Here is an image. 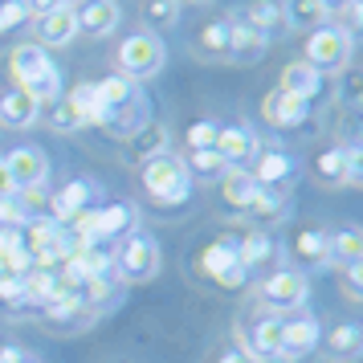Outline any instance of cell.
Returning a JSON list of instances; mask_svg holds the SVG:
<instances>
[{
    "label": "cell",
    "instance_id": "1",
    "mask_svg": "<svg viewBox=\"0 0 363 363\" xmlns=\"http://www.w3.org/2000/svg\"><path fill=\"white\" fill-rule=\"evenodd\" d=\"M143 188H147V196L155 204L176 208V204H184V200L192 196V176H188L184 160H176L172 151H164V155L143 160Z\"/></svg>",
    "mask_w": 363,
    "mask_h": 363
},
{
    "label": "cell",
    "instance_id": "2",
    "mask_svg": "<svg viewBox=\"0 0 363 363\" xmlns=\"http://www.w3.org/2000/svg\"><path fill=\"white\" fill-rule=\"evenodd\" d=\"M164 62H167V50H164V41H160V33H131L123 45H118V53H115L118 74H123V78H131V82L160 74Z\"/></svg>",
    "mask_w": 363,
    "mask_h": 363
},
{
    "label": "cell",
    "instance_id": "3",
    "mask_svg": "<svg viewBox=\"0 0 363 363\" xmlns=\"http://www.w3.org/2000/svg\"><path fill=\"white\" fill-rule=\"evenodd\" d=\"M115 265L123 281H151L164 265V253H160V241L147 237V233H127L123 245L115 253Z\"/></svg>",
    "mask_w": 363,
    "mask_h": 363
},
{
    "label": "cell",
    "instance_id": "4",
    "mask_svg": "<svg viewBox=\"0 0 363 363\" xmlns=\"http://www.w3.org/2000/svg\"><path fill=\"white\" fill-rule=\"evenodd\" d=\"M351 50H355L351 33H343L339 25H323L306 37V66H314L318 74H339L351 66Z\"/></svg>",
    "mask_w": 363,
    "mask_h": 363
},
{
    "label": "cell",
    "instance_id": "5",
    "mask_svg": "<svg viewBox=\"0 0 363 363\" xmlns=\"http://www.w3.org/2000/svg\"><path fill=\"white\" fill-rule=\"evenodd\" d=\"M257 298H262L269 311H302L306 298H311V281L302 269H278L257 286Z\"/></svg>",
    "mask_w": 363,
    "mask_h": 363
},
{
    "label": "cell",
    "instance_id": "6",
    "mask_svg": "<svg viewBox=\"0 0 363 363\" xmlns=\"http://www.w3.org/2000/svg\"><path fill=\"white\" fill-rule=\"evenodd\" d=\"M4 160V167H9V180H13V188L17 192H41L45 188V180H50V155L41 147H13L9 155H0Z\"/></svg>",
    "mask_w": 363,
    "mask_h": 363
},
{
    "label": "cell",
    "instance_id": "7",
    "mask_svg": "<svg viewBox=\"0 0 363 363\" xmlns=\"http://www.w3.org/2000/svg\"><path fill=\"white\" fill-rule=\"evenodd\" d=\"M323 339V327H318V318L306 311H298L294 318H281V347H278V359L286 363H298L306 359L314 347Z\"/></svg>",
    "mask_w": 363,
    "mask_h": 363
},
{
    "label": "cell",
    "instance_id": "8",
    "mask_svg": "<svg viewBox=\"0 0 363 363\" xmlns=\"http://www.w3.org/2000/svg\"><path fill=\"white\" fill-rule=\"evenodd\" d=\"M213 151L225 160L229 167H241L245 172V164H253V155H257V135L249 131V127H241V123H233V127H216V143Z\"/></svg>",
    "mask_w": 363,
    "mask_h": 363
},
{
    "label": "cell",
    "instance_id": "9",
    "mask_svg": "<svg viewBox=\"0 0 363 363\" xmlns=\"http://www.w3.org/2000/svg\"><path fill=\"white\" fill-rule=\"evenodd\" d=\"M50 204V220L53 225H69L74 216H82L90 204H94V184L90 180H69L62 192H53V200H45Z\"/></svg>",
    "mask_w": 363,
    "mask_h": 363
},
{
    "label": "cell",
    "instance_id": "10",
    "mask_svg": "<svg viewBox=\"0 0 363 363\" xmlns=\"http://www.w3.org/2000/svg\"><path fill=\"white\" fill-rule=\"evenodd\" d=\"M74 17H78V33L106 37V33L118 29L123 9H118V0H82V4L74 9Z\"/></svg>",
    "mask_w": 363,
    "mask_h": 363
},
{
    "label": "cell",
    "instance_id": "11",
    "mask_svg": "<svg viewBox=\"0 0 363 363\" xmlns=\"http://www.w3.org/2000/svg\"><path fill=\"white\" fill-rule=\"evenodd\" d=\"M78 37V17H74V4H62L45 17H37V45L41 50H57V45H69Z\"/></svg>",
    "mask_w": 363,
    "mask_h": 363
},
{
    "label": "cell",
    "instance_id": "12",
    "mask_svg": "<svg viewBox=\"0 0 363 363\" xmlns=\"http://www.w3.org/2000/svg\"><path fill=\"white\" fill-rule=\"evenodd\" d=\"M306 115H311V102L294 99V94H281V90H274V94H265V99H262V118L269 123V127L290 131V127H302V123H306Z\"/></svg>",
    "mask_w": 363,
    "mask_h": 363
},
{
    "label": "cell",
    "instance_id": "13",
    "mask_svg": "<svg viewBox=\"0 0 363 363\" xmlns=\"http://www.w3.org/2000/svg\"><path fill=\"white\" fill-rule=\"evenodd\" d=\"M281 21L290 25V29H302V33H314V29H323V25H330V13L323 0H281Z\"/></svg>",
    "mask_w": 363,
    "mask_h": 363
},
{
    "label": "cell",
    "instance_id": "14",
    "mask_svg": "<svg viewBox=\"0 0 363 363\" xmlns=\"http://www.w3.org/2000/svg\"><path fill=\"white\" fill-rule=\"evenodd\" d=\"M323 86H327V78L318 74L314 66H306V62H290V66L281 69V94H294V99H302V102H311V99H318L323 94Z\"/></svg>",
    "mask_w": 363,
    "mask_h": 363
},
{
    "label": "cell",
    "instance_id": "15",
    "mask_svg": "<svg viewBox=\"0 0 363 363\" xmlns=\"http://www.w3.org/2000/svg\"><path fill=\"white\" fill-rule=\"evenodd\" d=\"M37 115H41V106L33 102L29 90L13 86V90H4V94H0V123H4V127L25 131V127H33V123H37Z\"/></svg>",
    "mask_w": 363,
    "mask_h": 363
},
{
    "label": "cell",
    "instance_id": "16",
    "mask_svg": "<svg viewBox=\"0 0 363 363\" xmlns=\"http://www.w3.org/2000/svg\"><path fill=\"white\" fill-rule=\"evenodd\" d=\"M318 343H323L330 363H355L363 355V330L355 323H343V327H335L330 335H323Z\"/></svg>",
    "mask_w": 363,
    "mask_h": 363
},
{
    "label": "cell",
    "instance_id": "17",
    "mask_svg": "<svg viewBox=\"0 0 363 363\" xmlns=\"http://www.w3.org/2000/svg\"><path fill=\"white\" fill-rule=\"evenodd\" d=\"M294 257L302 269H323V265H330V233L327 229H302L294 237Z\"/></svg>",
    "mask_w": 363,
    "mask_h": 363
},
{
    "label": "cell",
    "instance_id": "18",
    "mask_svg": "<svg viewBox=\"0 0 363 363\" xmlns=\"http://www.w3.org/2000/svg\"><path fill=\"white\" fill-rule=\"evenodd\" d=\"M265 50H269V37L265 33L249 29L241 21H229V53L225 57H233V62H257Z\"/></svg>",
    "mask_w": 363,
    "mask_h": 363
},
{
    "label": "cell",
    "instance_id": "19",
    "mask_svg": "<svg viewBox=\"0 0 363 363\" xmlns=\"http://www.w3.org/2000/svg\"><path fill=\"white\" fill-rule=\"evenodd\" d=\"M290 172H294L290 155L278 151V147H269V151H257V155H253V172H249V176H253L257 188H274V184L290 180Z\"/></svg>",
    "mask_w": 363,
    "mask_h": 363
},
{
    "label": "cell",
    "instance_id": "20",
    "mask_svg": "<svg viewBox=\"0 0 363 363\" xmlns=\"http://www.w3.org/2000/svg\"><path fill=\"white\" fill-rule=\"evenodd\" d=\"M143 123H151V118H147V99H143V94H135L127 106H118L115 115L102 118V127L115 135V139H131V135L143 127Z\"/></svg>",
    "mask_w": 363,
    "mask_h": 363
},
{
    "label": "cell",
    "instance_id": "21",
    "mask_svg": "<svg viewBox=\"0 0 363 363\" xmlns=\"http://www.w3.org/2000/svg\"><path fill=\"white\" fill-rule=\"evenodd\" d=\"M245 213L257 220V225H265V229H274V225H281L286 216H290V208H286V200L274 192V188H253V196H249Z\"/></svg>",
    "mask_w": 363,
    "mask_h": 363
},
{
    "label": "cell",
    "instance_id": "22",
    "mask_svg": "<svg viewBox=\"0 0 363 363\" xmlns=\"http://www.w3.org/2000/svg\"><path fill=\"white\" fill-rule=\"evenodd\" d=\"M135 94H139V90H135V82H131V78H123V74H111V78L94 82V99H99V106H102V118L115 115L118 106H127Z\"/></svg>",
    "mask_w": 363,
    "mask_h": 363
},
{
    "label": "cell",
    "instance_id": "23",
    "mask_svg": "<svg viewBox=\"0 0 363 363\" xmlns=\"http://www.w3.org/2000/svg\"><path fill=\"white\" fill-rule=\"evenodd\" d=\"M21 90H29L37 106H53V102L66 94V90H62V69L53 66V62H45L29 82H21Z\"/></svg>",
    "mask_w": 363,
    "mask_h": 363
},
{
    "label": "cell",
    "instance_id": "24",
    "mask_svg": "<svg viewBox=\"0 0 363 363\" xmlns=\"http://www.w3.org/2000/svg\"><path fill=\"white\" fill-rule=\"evenodd\" d=\"M164 151H167V127L164 123H143V127L127 139V155H135L139 164L151 160V155H164Z\"/></svg>",
    "mask_w": 363,
    "mask_h": 363
},
{
    "label": "cell",
    "instance_id": "25",
    "mask_svg": "<svg viewBox=\"0 0 363 363\" xmlns=\"http://www.w3.org/2000/svg\"><path fill=\"white\" fill-rule=\"evenodd\" d=\"M45 62H50V53L41 50L37 41H21L17 50L9 53V74H13V82L21 86V82H29V78H33Z\"/></svg>",
    "mask_w": 363,
    "mask_h": 363
},
{
    "label": "cell",
    "instance_id": "26",
    "mask_svg": "<svg viewBox=\"0 0 363 363\" xmlns=\"http://www.w3.org/2000/svg\"><path fill=\"white\" fill-rule=\"evenodd\" d=\"M330 262H339V265L363 262V233L355 225H343L339 233H330Z\"/></svg>",
    "mask_w": 363,
    "mask_h": 363
},
{
    "label": "cell",
    "instance_id": "27",
    "mask_svg": "<svg viewBox=\"0 0 363 363\" xmlns=\"http://www.w3.org/2000/svg\"><path fill=\"white\" fill-rule=\"evenodd\" d=\"M184 167H188V176H192V180H200V184H220L233 172V167L225 164L216 151H192Z\"/></svg>",
    "mask_w": 363,
    "mask_h": 363
},
{
    "label": "cell",
    "instance_id": "28",
    "mask_svg": "<svg viewBox=\"0 0 363 363\" xmlns=\"http://www.w3.org/2000/svg\"><path fill=\"white\" fill-rule=\"evenodd\" d=\"M66 102L78 111V118H82V127H102V106L99 99H94V82H78L69 86Z\"/></svg>",
    "mask_w": 363,
    "mask_h": 363
},
{
    "label": "cell",
    "instance_id": "29",
    "mask_svg": "<svg viewBox=\"0 0 363 363\" xmlns=\"http://www.w3.org/2000/svg\"><path fill=\"white\" fill-rule=\"evenodd\" d=\"M278 253V245H274V237L269 233H249V237H241V245H237V262L245 265V269H257V265L265 262V257H274Z\"/></svg>",
    "mask_w": 363,
    "mask_h": 363
},
{
    "label": "cell",
    "instance_id": "30",
    "mask_svg": "<svg viewBox=\"0 0 363 363\" xmlns=\"http://www.w3.org/2000/svg\"><path fill=\"white\" fill-rule=\"evenodd\" d=\"M196 53L200 57H225L229 53V21H213L196 33Z\"/></svg>",
    "mask_w": 363,
    "mask_h": 363
},
{
    "label": "cell",
    "instance_id": "31",
    "mask_svg": "<svg viewBox=\"0 0 363 363\" xmlns=\"http://www.w3.org/2000/svg\"><path fill=\"white\" fill-rule=\"evenodd\" d=\"M253 176L249 172H241V167H233L229 176L220 180V192H225V204L229 208H237V213H245V204H249V196H253Z\"/></svg>",
    "mask_w": 363,
    "mask_h": 363
},
{
    "label": "cell",
    "instance_id": "32",
    "mask_svg": "<svg viewBox=\"0 0 363 363\" xmlns=\"http://www.w3.org/2000/svg\"><path fill=\"white\" fill-rule=\"evenodd\" d=\"M237 21L269 37V29H274V25L281 21V9H278V0H253V4H245V13H241Z\"/></svg>",
    "mask_w": 363,
    "mask_h": 363
},
{
    "label": "cell",
    "instance_id": "33",
    "mask_svg": "<svg viewBox=\"0 0 363 363\" xmlns=\"http://www.w3.org/2000/svg\"><path fill=\"white\" fill-rule=\"evenodd\" d=\"M233 262H237V245L220 237V241H213V245H208L204 253H200V274L216 278V274H220V269H229Z\"/></svg>",
    "mask_w": 363,
    "mask_h": 363
},
{
    "label": "cell",
    "instance_id": "34",
    "mask_svg": "<svg viewBox=\"0 0 363 363\" xmlns=\"http://www.w3.org/2000/svg\"><path fill=\"white\" fill-rule=\"evenodd\" d=\"M343 167H347V160H343V147H327V151H318L314 155V176L323 184H343Z\"/></svg>",
    "mask_w": 363,
    "mask_h": 363
},
{
    "label": "cell",
    "instance_id": "35",
    "mask_svg": "<svg viewBox=\"0 0 363 363\" xmlns=\"http://www.w3.org/2000/svg\"><path fill=\"white\" fill-rule=\"evenodd\" d=\"M143 17H147L151 29H172L180 21V0H147Z\"/></svg>",
    "mask_w": 363,
    "mask_h": 363
},
{
    "label": "cell",
    "instance_id": "36",
    "mask_svg": "<svg viewBox=\"0 0 363 363\" xmlns=\"http://www.w3.org/2000/svg\"><path fill=\"white\" fill-rule=\"evenodd\" d=\"M29 220H33V213L25 208V200H21L17 192L0 200V229H25Z\"/></svg>",
    "mask_w": 363,
    "mask_h": 363
},
{
    "label": "cell",
    "instance_id": "37",
    "mask_svg": "<svg viewBox=\"0 0 363 363\" xmlns=\"http://www.w3.org/2000/svg\"><path fill=\"white\" fill-rule=\"evenodd\" d=\"M184 139H188V151H213V143H216V123L200 118V123H192V127L184 131Z\"/></svg>",
    "mask_w": 363,
    "mask_h": 363
},
{
    "label": "cell",
    "instance_id": "38",
    "mask_svg": "<svg viewBox=\"0 0 363 363\" xmlns=\"http://www.w3.org/2000/svg\"><path fill=\"white\" fill-rule=\"evenodd\" d=\"M50 127L53 131H78V127H82V118H78V111L66 102V94L50 106Z\"/></svg>",
    "mask_w": 363,
    "mask_h": 363
},
{
    "label": "cell",
    "instance_id": "39",
    "mask_svg": "<svg viewBox=\"0 0 363 363\" xmlns=\"http://www.w3.org/2000/svg\"><path fill=\"white\" fill-rule=\"evenodd\" d=\"M343 160H347L343 184H363V151H359V143H347V147H343Z\"/></svg>",
    "mask_w": 363,
    "mask_h": 363
},
{
    "label": "cell",
    "instance_id": "40",
    "mask_svg": "<svg viewBox=\"0 0 363 363\" xmlns=\"http://www.w3.org/2000/svg\"><path fill=\"white\" fill-rule=\"evenodd\" d=\"M0 302H4V306L25 302V278H17V274H0Z\"/></svg>",
    "mask_w": 363,
    "mask_h": 363
},
{
    "label": "cell",
    "instance_id": "41",
    "mask_svg": "<svg viewBox=\"0 0 363 363\" xmlns=\"http://www.w3.org/2000/svg\"><path fill=\"white\" fill-rule=\"evenodd\" d=\"M21 21H29L25 0H4V4H0V33H4V29H13V25H21Z\"/></svg>",
    "mask_w": 363,
    "mask_h": 363
},
{
    "label": "cell",
    "instance_id": "42",
    "mask_svg": "<svg viewBox=\"0 0 363 363\" xmlns=\"http://www.w3.org/2000/svg\"><path fill=\"white\" fill-rule=\"evenodd\" d=\"M343 290H347V298L363 294V262L359 265H343Z\"/></svg>",
    "mask_w": 363,
    "mask_h": 363
},
{
    "label": "cell",
    "instance_id": "43",
    "mask_svg": "<svg viewBox=\"0 0 363 363\" xmlns=\"http://www.w3.org/2000/svg\"><path fill=\"white\" fill-rule=\"evenodd\" d=\"M245 278H249V269L241 262H233L229 269H220V274H216V281H220V286H229V290H237V286H245Z\"/></svg>",
    "mask_w": 363,
    "mask_h": 363
},
{
    "label": "cell",
    "instance_id": "44",
    "mask_svg": "<svg viewBox=\"0 0 363 363\" xmlns=\"http://www.w3.org/2000/svg\"><path fill=\"white\" fill-rule=\"evenodd\" d=\"M66 0H25V9H29V17H45L53 9H62Z\"/></svg>",
    "mask_w": 363,
    "mask_h": 363
},
{
    "label": "cell",
    "instance_id": "45",
    "mask_svg": "<svg viewBox=\"0 0 363 363\" xmlns=\"http://www.w3.org/2000/svg\"><path fill=\"white\" fill-rule=\"evenodd\" d=\"M213 363H253V359H249L245 351H241V347L233 343V347H225V351H220V355H216Z\"/></svg>",
    "mask_w": 363,
    "mask_h": 363
},
{
    "label": "cell",
    "instance_id": "46",
    "mask_svg": "<svg viewBox=\"0 0 363 363\" xmlns=\"http://www.w3.org/2000/svg\"><path fill=\"white\" fill-rule=\"evenodd\" d=\"M0 363H25V351H21L17 343H9V347H0Z\"/></svg>",
    "mask_w": 363,
    "mask_h": 363
},
{
    "label": "cell",
    "instance_id": "47",
    "mask_svg": "<svg viewBox=\"0 0 363 363\" xmlns=\"http://www.w3.org/2000/svg\"><path fill=\"white\" fill-rule=\"evenodd\" d=\"M17 188H13V180H9V167H4V160H0V200L4 196H13Z\"/></svg>",
    "mask_w": 363,
    "mask_h": 363
},
{
    "label": "cell",
    "instance_id": "48",
    "mask_svg": "<svg viewBox=\"0 0 363 363\" xmlns=\"http://www.w3.org/2000/svg\"><path fill=\"white\" fill-rule=\"evenodd\" d=\"M323 4H327L330 13H335V9H347V4H359V0H323Z\"/></svg>",
    "mask_w": 363,
    "mask_h": 363
},
{
    "label": "cell",
    "instance_id": "49",
    "mask_svg": "<svg viewBox=\"0 0 363 363\" xmlns=\"http://www.w3.org/2000/svg\"><path fill=\"white\" fill-rule=\"evenodd\" d=\"M180 4H200L204 9V4H216V0H180Z\"/></svg>",
    "mask_w": 363,
    "mask_h": 363
},
{
    "label": "cell",
    "instance_id": "50",
    "mask_svg": "<svg viewBox=\"0 0 363 363\" xmlns=\"http://www.w3.org/2000/svg\"><path fill=\"white\" fill-rule=\"evenodd\" d=\"M25 363H41V359H33V355H25Z\"/></svg>",
    "mask_w": 363,
    "mask_h": 363
},
{
    "label": "cell",
    "instance_id": "51",
    "mask_svg": "<svg viewBox=\"0 0 363 363\" xmlns=\"http://www.w3.org/2000/svg\"><path fill=\"white\" fill-rule=\"evenodd\" d=\"M0 274H4V262H0Z\"/></svg>",
    "mask_w": 363,
    "mask_h": 363
},
{
    "label": "cell",
    "instance_id": "52",
    "mask_svg": "<svg viewBox=\"0 0 363 363\" xmlns=\"http://www.w3.org/2000/svg\"><path fill=\"white\" fill-rule=\"evenodd\" d=\"M66 4H74V0H66Z\"/></svg>",
    "mask_w": 363,
    "mask_h": 363
}]
</instances>
